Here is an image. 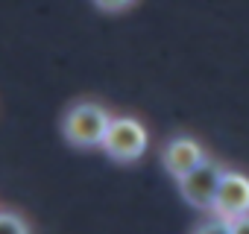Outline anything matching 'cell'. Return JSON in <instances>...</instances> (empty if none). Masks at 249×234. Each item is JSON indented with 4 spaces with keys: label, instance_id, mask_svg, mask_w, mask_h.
I'll return each mask as SVG.
<instances>
[{
    "label": "cell",
    "instance_id": "obj_1",
    "mask_svg": "<svg viewBox=\"0 0 249 234\" xmlns=\"http://www.w3.org/2000/svg\"><path fill=\"white\" fill-rule=\"evenodd\" d=\"M108 123H111V114L100 102L85 100L68 108L65 120H62V132L73 147H103Z\"/></svg>",
    "mask_w": 249,
    "mask_h": 234
},
{
    "label": "cell",
    "instance_id": "obj_2",
    "mask_svg": "<svg viewBox=\"0 0 249 234\" xmlns=\"http://www.w3.org/2000/svg\"><path fill=\"white\" fill-rule=\"evenodd\" d=\"M147 129L135 120V117H111L108 132L103 138V150L108 158L129 164L147 152Z\"/></svg>",
    "mask_w": 249,
    "mask_h": 234
},
{
    "label": "cell",
    "instance_id": "obj_3",
    "mask_svg": "<svg viewBox=\"0 0 249 234\" xmlns=\"http://www.w3.org/2000/svg\"><path fill=\"white\" fill-rule=\"evenodd\" d=\"M223 173L226 170L217 161L205 158L191 173H185L182 179H176L179 182V193L188 199V205H194L199 211H211L214 208V199H217V187L223 182Z\"/></svg>",
    "mask_w": 249,
    "mask_h": 234
},
{
    "label": "cell",
    "instance_id": "obj_4",
    "mask_svg": "<svg viewBox=\"0 0 249 234\" xmlns=\"http://www.w3.org/2000/svg\"><path fill=\"white\" fill-rule=\"evenodd\" d=\"M211 214L220 222H231L234 217L249 214V176L234 173V170H226L223 173V182L217 187V199H214Z\"/></svg>",
    "mask_w": 249,
    "mask_h": 234
},
{
    "label": "cell",
    "instance_id": "obj_5",
    "mask_svg": "<svg viewBox=\"0 0 249 234\" xmlns=\"http://www.w3.org/2000/svg\"><path fill=\"white\" fill-rule=\"evenodd\" d=\"M161 161H164V167H167V173H170L173 179H182V176L191 173L199 161H205V150H202L199 141L179 135V138L167 141V147H164V152H161Z\"/></svg>",
    "mask_w": 249,
    "mask_h": 234
},
{
    "label": "cell",
    "instance_id": "obj_6",
    "mask_svg": "<svg viewBox=\"0 0 249 234\" xmlns=\"http://www.w3.org/2000/svg\"><path fill=\"white\" fill-rule=\"evenodd\" d=\"M0 225L9 228V231H21V234H27V231H30V225H27L24 219H18L12 211H3V214H0Z\"/></svg>",
    "mask_w": 249,
    "mask_h": 234
},
{
    "label": "cell",
    "instance_id": "obj_7",
    "mask_svg": "<svg viewBox=\"0 0 249 234\" xmlns=\"http://www.w3.org/2000/svg\"><path fill=\"white\" fill-rule=\"evenodd\" d=\"M135 3V0H94V6L103 9V12H123V9H129Z\"/></svg>",
    "mask_w": 249,
    "mask_h": 234
},
{
    "label": "cell",
    "instance_id": "obj_8",
    "mask_svg": "<svg viewBox=\"0 0 249 234\" xmlns=\"http://www.w3.org/2000/svg\"><path fill=\"white\" fill-rule=\"evenodd\" d=\"M226 231H249V214H243V217H234L231 222H226Z\"/></svg>",
    "mask_w": 249,
    "mask_h": 234
}]
</instances>
